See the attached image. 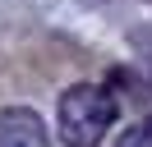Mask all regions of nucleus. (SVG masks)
Returning a JSON list of instances; mask_svg holds the SVG:
<instances>
[{
	"mask_svg": "<svg viewBox=\"0 0 152 147\" xmlns=\"http://www.w3.org/2000/svg\"><path fill=\"white\" fill-rule=\"evenodd\" d=\"M0 147H51L46 119L32 106H5L0 110Z\"/></svg>",
	"mask_w": 152,
	"mask_h": 147,
	"instance_id": "obj_2",
	"label": "nucleus"
},
{
	"mask_svg": "<svg viewBox=\"0 0 152 147\" xmlns=\"http://www.w3.org/2000/svg\"><path fill=\"white\" fill-rule=\"evenodd\" d=\"M115 115H120V106H115L111 87H102V83H74L60 97V110H56L60 143L65 147H97L111 133Z\"/></svg>",
	"mask_w": 152,
	"mask_h": 147,
	"instance_id": "obj_1",
	"label": "nucleus"
},
{
	"mask_svg": "<svg viewBox=\"0 0 152 147\" xmlns=\"http://www.w3.org/2000/svg\"><path fill=\"white\" fill-rule=\"evenodd\" d=\"M115 147H152V115L138 119V124H129L120 138H115Z\"/></svg>",
	"mask_w": 152,
	"mask_h": 147,
	"instance_id": "obj_3",
	"label": "nucleus"
}]
</instances>
